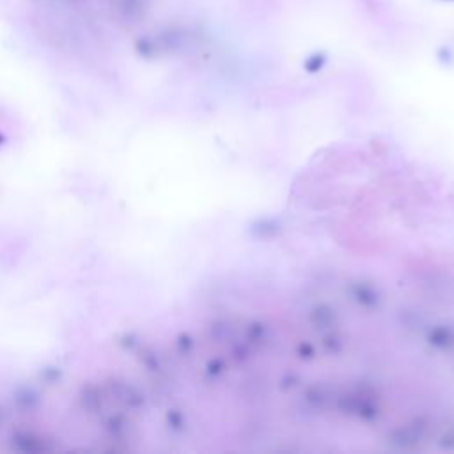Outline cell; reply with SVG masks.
Listing matches in <instances>:
<instances>
[{"label": "cell", "instance_id": "cell-1", "mask_svg": "<svg viewBox=\"0 0 454 454\" xmlns=\"http://www.w3.org/2000/svg\"><path fill=\"white\" fill-rule=\"evenodd\" d=\"M447 2H454V0H447Z\"/></svg>", "mask_w": 454, "mask_h": 454}]
</instances>
